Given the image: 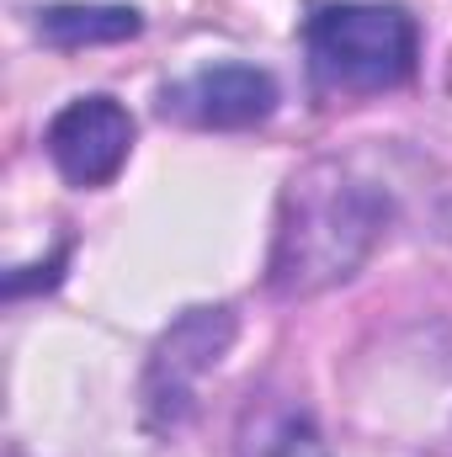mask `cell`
Masks as SVG:
<instances>
[{
    "label": "cell",
    "instance_id": "cell-4",
    "mask_svg": "<svg viewBox=\"0 0 452 457\" xmlns=\"http://www.w3.org/2000/svg\"><path fill=\"white\" fill-rule=\"evenodd\" d=\"M43 149H48L54 170L70 187H80V192L86 187H107L128 165V154H133V117H128L122 102L102 96V91L75 96L43 128Z\"/></svg>",
    "mask_w": 452,
    "mask_h": 457
},
{
    "label": "cell",
    "instance_id": "cell-3",
    "mask_svg": "<svg viewBox=\"0 0 452 457\" xmlns=\"http://www.w3.org/2000/svg\"><path fill=\"white\" fill-rule=\"evenodd\" d=\"M234 309L229 303H197V309H181L144 361V420L155 431H181L192 415H197V394H203V378L219 372V361L234 345Z\"/></svg>",
    "mask_w": 452,
    "mask_h": 457
},
{
    "label": "cell",
    "instance_id": "cell-7",
    "mask_svg": "<svg viewBox=\"0 0 452 457\" xmlns=\"http://www.w3.org/2000/svg\"><path fill=\"white\" fill-rule=\"evenodd\" d=\"M239 453L245 457H325L304 410H272L261 420L250 415L245 436H239Z\"/></svg>",
    "mask_w": 452,
    "mask_h": 457
},
{
    "label": "cell",
    "instance_id": "cell-5",
    "mask_svg": "<svg viewBox=\"0 0 452 457\" xmlns=\"http://www.w3.org/2000/svg\"><path fill=\"white\" fill-rule=\"evenodd\" d=\"M282 91L266 70L255 64H208L187 80H171L160 91V112L187 122V128H213V133H239L277 112Z\"/></svg>",
    "mask_w": 452,
    "mask_h": 457
},
{
    "label": "cell",
    "instance_id": "cell-6",
    "mask_svg": "<svg viewBox=\"0 0 452 457\" xmlns=\"http://www.w3.org/2000/svg\"><path fill=\"white\" fill-rule=\"evenodd\" d=\"M32 27L48 48H96V43L138 37L144 16L133 5H107V0H64V5H43Z\"/></svg>",
    "mask_w": 452,
    "mask_h": 457
},
{
    "label": "cell",
    "instance_id": "cell-1",
    "mask_svg": "<svg viewBox=\"0 0 452 457\" xmlns=\"http://www.w3.org/2000/svg\"><path fill=\"white\" fill-rule=\"evenodd\" d=\"M394 219L389 192L340 160H309L288 176L277 203V234L266 287L277 298H314L351 282Z\"/></svg>",
    "mask_w": 452,
    "mask_h": 457
},
{
    "label": "cell",
    "instance_id": "cell-2",
    "mask_svg": "<svg viewBox=\"0 0 452 457\" xmlns=\"http://www.w3.org/2000/svg\"><path fill=\"white\" fill-rule=\"evenodd\" d=\"M304 59L320 96H378L415 80L421 27L405 5L320 0L304 16Z\"/></svg>",
    "mask_w": 452,
    "mask_h": 457
}]
</instances>
